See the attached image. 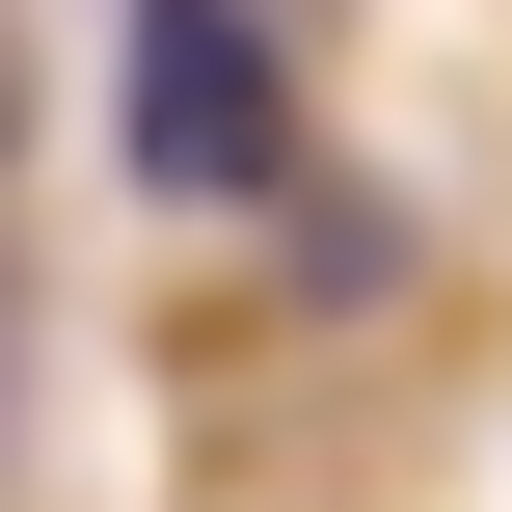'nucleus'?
<instances>
[{
	"label": "nucleus",
	"instance_id": "obj_1",
	"mask_svg": "<svg viewBox=\"0 0 512 512\" xmlns=\"http://www.w3.org/2000/svg\"><path fill=\"white\" fill-rule=\"evenodd\" d=\"M108 108H135V189H162V216H243L270 135H297L270 54H243V0H135V81H108Z\"/></svg>",
	"mask_w": 512,
	"mask_h": 512
}]
</instances>
